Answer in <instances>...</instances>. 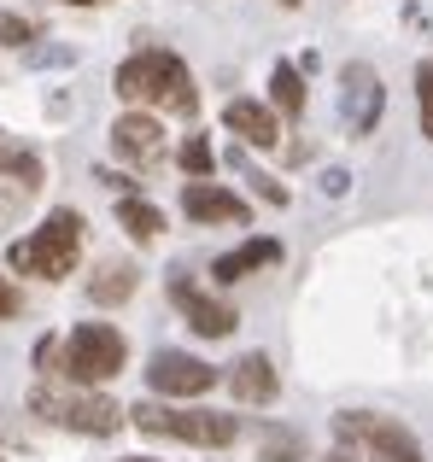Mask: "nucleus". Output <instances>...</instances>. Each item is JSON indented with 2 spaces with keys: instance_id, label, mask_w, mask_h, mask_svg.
<instances>
[{
  "instance_id": "obj_4",
  "label": "nucleus",
  "mask_w": 433,
  "mask_h": 462,
  "mask_svg": "<svg viewBox=\"0 0 433 462\" xmlns=\"http://www.w3.org/2000/svg\"><path fill=\"white\" fill-rule=\"evenodd\" d=\"M141 433L152 439H182V445H199V451H223V445L240 439V421L223 416V410H188V404H135L129 410Z\"/></svg>"
},
{
  "instance_id": "obj_18",
  "label": "nucleus",
  "mask_w": 433,
  "mask_h": 462,
  "mask_svg": "<svg viewBox=\"0 0 433 462\" xmlns=\"http://www.w3.org/2000/svg\"><path fill=\"white\" fill-rule=\"evenodd\" d=\"M270 100L281 106V117H299V112H305V77H299L287 59L270 70Z\"/></svg>"
},
{
  "instance_id": "obj_16",
  "label": "nucleus",
  "mask_w": 433,
  "mask_h": 462,
  "mask_svg": "<svg viewBox=\"0 0 433 462\" xmlns=\"http://www.w3.org/2000/svg\"><path fill=\"white\" fill-rule=\"evenodd\" d=\"M135 293V263H100L94 270V282H88V299L94 305H124V299Z\"/></svg>"
},
{
  "instance_id": "obj_19",
  "label": "nucleus",
  "mask_w": 433,
  "mask_h": 462,
  "mask_svg": "<svg viewBox=\"0 0 433 462\" xmlns=\"http://www.w3.org/2000/svg\"><path fill=\"white\" fill-rule=\"evenodd\" d=\"M258 462H305V439H299L293 428H270V433H263Z\"/></svg>"
},
{
  "instance_id": "obj_7",
  "label": "nucleus",
  "mask_w": 433,
  "mask_h": 462,
  "mask_svg": "<svg viewBox=\"0 0 433 462\" xmlns=\"http://www.w3.org/2000/svg\"><path fill=\"white\" fill-rule=\"evenodd\" d=\"M170 305L188 316V328H194V334H206V339H223V334H235V305H228V299H216V293H206V287L194 282V275L188 270H170Z\"/></svg>"
},
{
  "instance_id": "obj_11",
  "label": "nucleus",
  "mask_w": 433,
  "mask_h": 462,
  "mask_svg": "<svg viewBox=\"0 0 433 462\" xmlns=\"http://www.w3.org/2000/svg\"><path fill=\"white\" fill-rule=\"evenodd\" d=\"M182 211L194 217V223H246V199L228 193V188H216V181H188Z\"/></svg>"
},
{
  "instance_id": "obj_27",
  "label": "nucleus",
  "mask_w": 433,
  "mask_h": 462,
  "mask_svg": "<svg viewBox=\"0 0 433 462\" xmlns=\"http://www.w3.org/2000/svg\"><path fill=\"white\" fill-rule=\"evenodd\" d=\"M117 462H152V457H117Z\"/></svg>"
},
{
  "instance_id": "obj_8",
  "label": "nucleus",
  "mask_w": 433,
  "mask_h": 462,
  "mask_svg": "<svg viewBox=\"0 0 433 462\" xmlns=\"http://www.w3.org/2000/svg\"><path fill=\"white\" fill-rule=\"evenodd\" d=\"M147 381H152V393H164V398H199V393H211L216 386V369L206 357H188V351H159V357L147 363Z\"/></svg>"
},
{
  "instance_id": "obj_15",
  "label": "nucleus",
  "mask_w": 433,
  "mask_h": 462,
  "mask_svg": "<svg viewBox=\"0 0 433 462\" xmlns=\"http://www.w3.org/2000/svg\"><path fill=\"white\" fill-rule=\"evenodd\" d=\"M117 223H124V235L141 240V246L164 235V211L152 199H135V193H124V199H117Z\"/></svg>"
},
{
  "instance_id": "obj_23",
  "label": "nucleus",
  "mask_w": 433,
  "mask_h": 462,
  "mask_svg": "<svg viewBox=\"0 0 433 462\" xmlns=\"http://www.w3.org/2000/svg\"><path fill=\"white\" fill-rule=\"evenodd\" d=\"M35 369H41V374H65V346H59L53 334L35 346Z\"/></svg>"
},
{
  "instance_id": "obj_22",
  "label": "nucleus",
  "mask_w": 433,
  "mask_h": 462,
  "mask_svg": "<svg viewBox=\"0 0 433 462\" xmlns=\"http://www.w3.org/2000/svg\"><path fill=\"white\" fill-rule=\"evenodd\" d=\"M0 42H6V47H30L35 42V23L18 18V12H0Z\"/></svg>"
},
{
  "instance_id": "obj_6",
  "label": "nucleus",
  "mask_w": 433,
  "mask_h": 462,
  "mask_svg": "<svg viewBox=\"0 0 433 462\" xmlns=\"http://www.w3.org/2000/svg\"><path fill=\"white\" fill-rule=\"evenodd\" d=\"M340 439H364L369 462H422V445H416L410 428H399V421L387 416H369V410H345L340 421Z\"/></svg>"
},
{
  "instance_id": "obj_13",
  "label": "nucleus",
  "mask_w": 433,
  "mask_h": 462,
  "mask_svg": "<svg viewBox=\"0 0 433 462\" xmlns=\"http://www.w3.org/2000/svg\"><path fill=\"white\" fill-rule=\"evenodd\" d=\"M228 393H235L240 404H270V398L281 393V381H275V363L263 357V351H246V357L228 369Z\"/></svg>"
},
{
  "instance_id": "obj_26",
  "label": "nucleus",
  "mask_w": 433,
  "mask_h": 462,
  "mask_svg": "<svg viewBox=\"0 0 433 462\" xmlns=\"http://www.w3.org/2000/svg\"><path fill=\"white\" fill-rule=\"evenodd\" d=\"M322 462H352V451H328V457H322Z\"/></svg>"
},
{
  "instance_id": "obj_1",
  "label": "nucleus",
  "mask_w": 433,
  "mask_h": 462,
  "mask_svg": "<svg viewBox=\"0 0 433 462\" xmlns=\"http://www.w3.org/2000/svg\"><path fill=\"white\" fill-rule=\"evenodd\" d=\"M117 100L135 112V106H159V112H176V117H194L199 112V88L188 77V65L170 53V47H141L117 65L112 77Z\"/></svg>"
},
{
  "instance_id": "obj_25",
  "label": "nucleus",
  "mask_w": 433,
  "mask_h": 462,
  "mask_svg": "<svg viewBox=\"0 0 433 462\" xmlns=\"http://www.w3.org/2000/svg\"><path fill=\"white\" fill-rule=\"evenodd\" d=\"M65 6H112V0H65Z\"/></svg>"
},
{
  "instance_id": "obj_20",
  "label": "nucleus",
  "mask_w": 433,
  "mask_h": 462,
  "mask_svg": "<svg viewBox=\"0 0 433 462\" xmlns=\"http://www.w3.org/2000/svg\"><path fill=\"white\" fill-rule=\"evenodd\" d=\"M182 170H188V181H211L216 152H211L206 135H188V141H182Z\"/></svg>"
},
{
  "instance_id": "obj_3",
  "label": "nucleus",
  "mask_w": 433,
  "mask_h": 462,
  "mask_svg": "<svg viewBox=\"0 0 433 462\" xmlns=\"http://www.w3.org/2000/svg\"><path fill=\"white\" fill-rule=\"evenodd\" d=\"M30 410L41 421H53V428H65V433H82V439H112L129 421L124 410L106 393H94V386H35Z\"/></svg>"
},
{
  "instance_id": "obj_2",
  "label": "nucleus",
  "mask_w": 433,
  "mask_h": 462,
  "mask_svg": "<svg viewBox=\"0 0 433 462\" xmlns=\"http://www.w3.org/2000/svg\"><path fill=\"white\" fill-rule=\"evenodd\" d=\"M82 258V217L70 211V205H59V211H47L41 228H30L23 240H12L6 263L18 275H35V282H65L70 270H77Z\"/></svg>"
},
{
  "instance_id": "obj_21",
  "label": "nucleus",
  "mask_w": 433,
  "mask_h": 462,
  "mask_svg": "<svg viewBox=\"0 0 433 462\" xmlns=\"http://www.w3.org/2000/svg\"><path fill=\"white\" fill-rule=\"evenodd\" d=\"M416 112H422V135L433 141V59L416 65Z\"/></svg>"
},
{
  "instance_id": "obj_12",
  "label": "nucleus",
  "mask_w": 433,
  "mask_h": 462,
  "mask_svg": "<svg viewBox=\"0 0 433 462\" xmlns=\"http://www.w3.org/2000/svg\"><path fill=\"white\" fill-rule=\"evenodd\" d=\"M223 129H228V135H240L246 147H258V152L281 141L275 112H270V106H258V100H228V106H223Z\"/></svg>"
},
{
  "instance_id": "obj_17",
  "label": "nucleus",
  "mask_w": 433,
  "mask_h": 462,
  "mask_svg": "<svg viewBox=\"0 0 433 462\" xmlns=\"http://www.w3.org/2000/svg\"><path fill=\"white\" fill-rule=\"evenodd\" d=\"M0 181H12V188L30 199L35 181H41V152H30V147H0Z\"/></svg>"
},
{
  "instance_id": "obj_24",
  "label": "nucleus",
  "mask_w": 433,
  "mask_h": 462,
  "mask_svg": "<svg viewBox=\"0 0 433 462\" xmlns=\"http://www.w3.org/2000/svg\"><path fill=\"white\" fill-rule=\"evenodd\" d=\"M18 310H23V293L12 287V275H0V322H12Z\"/></svg>"
},
{
  "instance_id": "obj_29",
  "label": "nucleus",
  "mask_w": 433,
  "mask_h": 462,
  "mask_svg": "<svg viewBox=\"0 0 433 462\" xmlns=\"http://www.w3.org/2000/svg\"><path fill=\"white\" fill-rule=\"evenodd\" d=\"M0 462H6V457H0Z\"/></svg>"
},
{
  "instance_id": "obj_10",
  "label": "nucleus",
  "mask_w": 433,
  "mask_h": 462,
  "mask_svg": "<svg viewBox=\"0 0 433 462\" xmlns=\"http://www.w3.org/2000/svg\"><path fill=\"white\" fill-rule=\"evenodd\" d=\"M112 152L129 158V164H159L164 158V129L152 112H124L112 124Z\"/></svg>"
},
{
  "instance_id": "obj_5",
  "label": "nucleus",
  "mask_w": 433,
  "mask_h": 462,
  "mask_svg": "<svg viewBox=\"0 0 433 462\" xmlns=\"http://www.w3.org/2000/svg\"><path fill=\"white\" fill-rule=\"evenodd\" d=\"M124 363H129V346H124V334H117L112 322H82V328H70V339H65V374L77 386L117 381V374H124Z\"/></svg>"
},
{
  "instance_id": "obj_14",
  "label": "nucleus",
  "mask_w": 433,
  "mask_h": 462,
  "mask_svg": "<svg viewBox=\"0 0 433 462\" xmlns=\"http://www.w3.org/2000/svg\"><path fill=\"white\" fill-rule=\"evenodd\" d=\"M270 263H281V240H270V235H258V240H246V246H235V252H223V258L211 263V275L216 282H240V275H252V270H270Z\"/></svg>"
},
{
  "instance_id": "obj_9",
  "label": "nucleus",
  "mask_w": 433,
  "mask_h": 462,
  "mask_svg": "<svg viewBox=\"0 0 433 462\" xmlns=\"http://www.w3.org/2000/svg\"><path fill=\"white\" fill-rule=\"evenodd\" d=\"M340 112H345V129H352V135H369V129L381 124V112H387V88H381V77L369 65H345Z\"/></svg>"
},
{
  "instance_id": "obj_28",
  "label": "nucleus",
  "mask_w": 433,
  "mask_h": 462,
  "mask_svg": "<svg viewBox=\"0 0 433 462\" xmlns=\"http://www.w3.org/2000/svg\"><path fill=\"white\" fill-rule=\"evenodd\" d=\"M281 6H299V0H281Z\"/></svg>"
}]
</instances>
